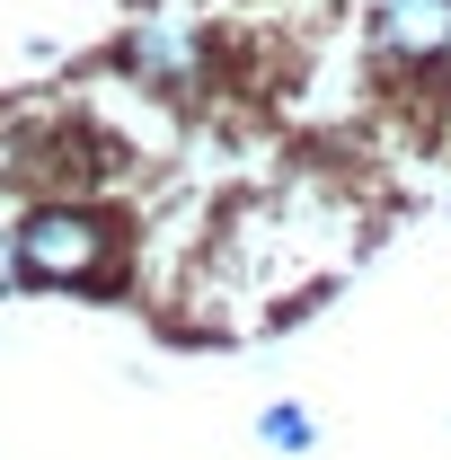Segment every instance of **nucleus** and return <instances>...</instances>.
I'll return each mask as SVG.
<instances>
[{
	"mask_svg": "<svg viewBox=\"0 0 451 460\" xmlns=\"http://www.w3.org/2000/svg\"><path fill=\"white\" fill-rule=\"evenodd\" d=\"M9 275H18V239H0V292H9Z\"/></svg>",
	"mask_w": 451,
	"mask_h": 460,
	"instance_id": "nucleus-4",
	"label": "nucleus"
},
{
	"mask_svg": "<svg viewBox=\"0 0 451 460\" xmlns=\"http://www.w3.org/2000/svg\"><path fill=\"white\" fill-rule=\"evenodd\" d=\"M381 54L443 62L451 54V0H390V9H381Z\"/></svg>",
	"mask_w": 451,
	"mask_h": 460,
	"instance_id": "nucleus-2",
	"label": "nucleus"
},
{
	"mask_svg": "<svg viewBox=\"0 0 451 460\" xmlns=\"http://www.w3.org/2000/svg\"><path fill=\"white\" fill-rule=\"evenodd\" d=\"M257 434H266L275 452H310V416H301V407H266V416H257Z\"/></svg>",
	"mask_w": 451,
	"mask_h": 460,
	"instance_id": "nucleus-3",
	"label": "nucleus"
},
{
	"mask_svg": "<svg viewBox=\"0 0 451 460\" xmlns=\"http://www.w3.org/2000/svg\"><path fill=\"white\" fill-rule=\"evenodd\" d=\"M115 257V239L98 213H80V204H36L27 230H18V266L36 275V284H98Z\"/></svg>",
	"mask_w": 451,
	"mask_h": 460,
	"instance_id": "nucleus-1",
	"label": "nucleus"
}]
</instances>
